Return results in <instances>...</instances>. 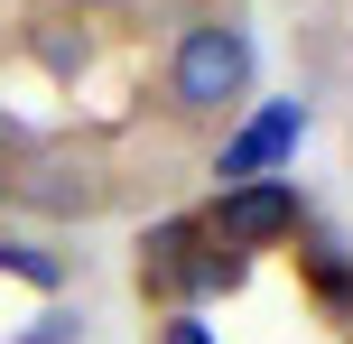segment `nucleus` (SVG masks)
<instances>
[{"label": "nucleus", "mask_w": 353, "mask_h": 344, "mask_svg": "<svg viewBox=\"0 0 353 344\" xmlns=\"http://www.w3.org/2000/svg\"><path fill=\"white\" fill-rule=\"evenodd\" d=\"M251 84H261V47H251L242 19H186L168 47V112L176 121H242L251 112Z\"/></svg>", "instance_id": "nucleus-1"}, {"label": "nucleus", "mask_w": 353, "mask_h": 344, "mask_svg": "<svg viewBox=\"0 0 353 344\" xmlns=\"http://www.w3.org/2000/svg\"><path fill=\"white\" fill-rule=\"evenodd\" d=\"M214 242H223V252H279V242H298L307 233V196H298V177H251V186H214V205L205 214Z\"/></svg>", "instance_id": "nucleus-2"}, {"label": "nucleus", "mask_w": 353, "mask_h": 344, "mask_svg": "<svg viewBox=\"0 0 353 344\" xmlns=\"http://www.w3.org/2000/svg\"><path fill=\"white\" fill-rule=\"evenodd\" d=\"M298 140H307V103H261L251 121H232V130H223V149H214V177H223V186L279 177Z\"/></svg>", "instance_id": "nucleus-3"}, {"label": "nucleus", "mask_w": 353, "mask_h": 344, "mask_svg": "<svg viewBox=\"0 0 353 344\" xmlns=\"http://www.w3.org/2000/svg\"><path fill=\"white\" fill-rule=\"evenodd\" d=\"M195 261H205V223H195V214H168V223L140 233V298L159 316L195 307Z\"/></svg>", "instance_id": "nucleus-4"}, {"label": "nucleus", "mask_w": 353, "mask_h": 344, "mask_svg": "<svg viewBox=\"0 0 353 344\" xmlns=\"http://www.w3.org/2000/svg\"><path fill=\"white\" fill-rule=\"evenodd\" d=\"M288 252H298V289L316 298V316L353 326V252H344L335 233H316V223H307V233L288 242Z\"/></svg>", "instance_id": "nucleus-5"}, {"label": "nucleus", "mask_w": 353, "mask_h": 344, "mask_svg": "<svg viewBox=\"0 0 353 344\" xmlns=\"http://www.w3.org/2000/svg\"><path fill=\"white\" fill-rule=\"evenodd\" d=\"M19 196L37 205V214H103L112 205V177L103 168H84V159H47V168H28V177H19Z\"/></svg>", "instance_id": "nucleus-6"}, {"label": "nucleus", "mask_w": 353, "mask_h": 344, "mask_svg": "<svg viewBox=\"0 0 353 344\" xmlns=\"http://www.w3.org/2000/svg\"><path fill=\"white\" fill-rule=\"evenodd\" d=\"M159 344H214L205 307H176V316H159Z\"/></svg>", "instance_id": "nucleus-7"}]
</instances>
